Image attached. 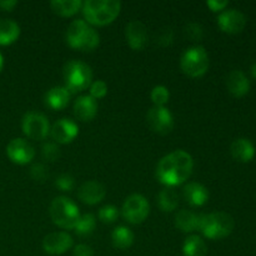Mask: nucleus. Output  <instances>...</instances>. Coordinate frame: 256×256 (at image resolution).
Listing matches in <instances>:
<instances>
[{
	"label": "nucleus",
	"mask_w": 256,
	"mask_h": 256,
	"mask_svg": "<svg viewBox=\"0 0 256 256\" xmlns=\"http://www.w3.org/2000/svg\"><path fill=\"white\" fill-rule=\"evenodd\" d=\"M194 168V160L189 152L175 150L162 158L156 166V178L162 184L172 188L189 179Z\"/></svg>",
	"instance_id": "obj_1"
},
{
	"label": "nucleus",
	"mask_w": 256,
	"mask_h": 256,
	"mask_svg": "<svg viewBox=\"0 0 256 256\" xmlns=\"http://www.w3.org/2000/svg\"><path fill=\"white\" fill-rule=\"evenodd\" d=\"M82 10L88 24L104 26L119 15L122 2L116 0H86L82 2Z\"/></svg>",
	"instance_id": "obj_2"
},
{
	"label": "nucleus",
	"mask_w": 256,
	"mask_h": 256,
	"mask_svg": "<svg viewBox=\"0 0 256 256\" xmlns=\"http://www.w3.org/2000/svg\"><path fill=\"white\" fill-rule=\"evenodd\" d=\"M234 218L224 212L200 214L199 230L208 239L219 240L226 238L234 230Z\"/></svg>",
	"instance_id": "obj_3"
},
{
	"label": "nucleus",
	"mask_w": 256,
	"mask_h": 256,
	"mask_svg": "<svg viewBox=\"0 0 256 256\" xmlns=\"http://www.w3.org/2000/svg\"><path fill=\"white\" fill-rule=\"evenodd\" d=\"M66 42L74 49L90 52L99 45L100 36L96 30L85 20L76 19L68 26Z\"/></svg>",
	"instance_id": "obj_4"
},
{
	"label": "nucleus",
	"mask_w": 256,
	"mask_h": 256,
	"mask_svg": "<svg viewBox=\"0 0 256 256\" xmlns=\"http://www.w3.org/2000/svg\"><path fill=\"white\" fill-rule=\"evenodd\" d=\"M49 212L52 222L62 229H75L80 219L79 208L66 196L55 198L50 204Z\"/></svg>",
	"instance_id": "obj_5"
},
{
	"label": "nucleus",
	"mask_w": 256,
	"mask_h": 256,
	"mask_svg": "<svg viewBox=\"0 0 256 256\" xmlns=\"http://www.w3.org/2000/svg\"><path fill=\"white\" fill-rule=\"evenodd\" d=\"M66 89L70 92H79L90 86L92 80V70L86 62L80 60H70L62 69Z\"/></svg>",
	"instance_id": "obj_6"
},
{
	"label": "nucleus",
	"mask_w": 256,
	"mask_h": 256,
	"mask_svg": "<svg viewBox=\"0 0 256 256\" xmlns=\"http://www.w3.org/2000/svg\"><path fill=\"white\" fill-rule=\"evenodd\" d=\"M180 68L185 74L192 78L204 75L209 68V55L205 48L195 45L185 50L180 59Z\"/></svg>",
	"instance_id": "obj_7"
},
{
	"label": "nucleus",
	"mask_w": 256,
	"mask_h": 256,
	"mask_svg": "<svg viewBox=\"0 0 256 256\" xmlns=\"http://www.w3.org/2000/svg\"><path fill=\"white\" fill-rule=\"evenodd\" d=\"M122 212V216L128 222H130V224H140L149 215V202L142 194H132L125 199Z\"/></svg>",
	"instance_id": "obj_8"
},
{
	"label": "nucleus",
	"mask_w": 256,
	"mask_h": 256,
	"mask_svg": "<svg viewBox=\"0 0 256 256\" xmlns=\"http://www.w3.org/2000/svg\"><path fill=\"white\" fill-rule=\"evenodd\" d=\"M22 132L28 138L34 140H42L50 132L49 120L40 112H29L22 116Z\"/></svg>",
	"instance_id": "obj_9"
},
{
	"label": "nucleus",
	"mask_w": 256,
	"mask_h": 256,
	"mask_svg": "<svg viewBox=\"0 0 256 256\" xmlns=\"http://www.w3.org/2000/svg\"><path fill=\"white\" fill-rule=\"evenodd\" d=\"M149 126L159 134H169L174 128V116L165 106H152L146 114Z\"/></svg>",
	"instance_id": "obj_10"
},
{
	"label": "nucleus",
	"mask_w": 256,
	"mask_h": 256,
	"mask_svg": "<svg viewBox=\"0 0 256 256\" xmlns=\"http://www.w3.org/2000/svg\"><path fill=\"white\" fill-rule=\"evenodd\" d=\"M6 155L12 162L25 165L32 162L35 156V149L29 142L22 138L10 140L6 146Z\"/></svg>",
	"instance_id": "obj_11"
},
{
	"label": "nucleus",
	"mask_w": 256,
	"mask_h": 256,
	"mask_svg": "<svg viewBox=\"0 0 256 256\" xmlns=\"http://www.w3.org/2000/svg\"><path fill=\"white\" fill-rule=\"evenodd\" d=\"M218 25L220 29L229 34L240 32L246 25V16L238 9L222 10L218 16Z\"/></svg>",
	"instance_id": "obj_12"
},
{
	"label": "nucleus",
	"mask_w": 256,
	"mask_h": 256,
	"mask_svg": "<svg viewBox=\"0 0 256 256\" xmlns=\"http://www.w3.org/2000/svg\"><path fill=\"white\" fill-rule=\"evenodd\" d=\"M72 246V238L65 232H50L42 240V249L50 255H62Z\"/></svg>",
	"instance_id": "obj_13"
},
{
	"label": "nucleus",
	"mask_w": 256,
	"mask_h": 256,
	"mask_svg": "<svg viewBox=\"0 0 256 256\" xmlns=\"http://www.w3.org/2000/svg\"><path fill=\"white\" fill-rule=\"evenodd\" d=\"M79 126L72 119H60L54 122L50 129L52 138L59 144H68L76 138Z\"/></svg>",
	"instance_id": "obj_14"
},
{
	"label": "nucleus",
	"mask_w": 256,
	"mask_h": 256,
	"mask_svg": "<svg viewBox=\"0 0 256 256\" xmlns=\"http://www.w3.org/2000/svg\"><path fill=\"white\" fill-rule=\"evenodd\" d=\"M125 36L128 44L132 50H142L148 42V29L139 20H132L126 25Z\"/></svg>",
	"instance_id": "obj_15"
},
{
	"label": "nucleus",
	"mask_w": 256,
	"mask_h": 256,
	"mask_svg": "<svg viewBox=\"0 0 256 256\" xmlns=\"http://www.w3.org/2000/svg\"><path fill=\"white\" fill-rule=\"evenodd\" d=\"M105 194H106V189L104 185L94 180L85 182L84 184L80 185L78 190L79 199L88 205H95L100 202L105 198Z\"/></svg>",
	"instance_id": "obj_16"
},
{
	"label": "nucleus",
	"mask_w": 256,
	"mask_h": 256,
	"mask_svg": "<svg viewBox=\"0 0 256 256\" xmlns=\"http://www.w3.org/2000/svg\"><path fill=\"white\" fill-rule=\"evenodd\" d=\"M226 88L234 96H244L250 90V80L242 70H232L226 76Z\"/></svg>",
	"instance_id": "obj_17"
},
{
	"label": "nucleus",
	"mask_w": 256,
	"mask_h": 256,
	"mask_svg": "<svg viewBox=\"0 0 256 256\" xmlns=\"http://www.w3.org/2000/svg\"><path fill=\"white\" fill-rule=\"evenodd\" d=\"M98 112V102L90 95H82L74 102V114L82 122H90Z\"/></svg>",
	"instance_id": "obj_18"
},
{
	"label": "nucleus",
	"mask_w": 256,
	"mask_h": 256,
	"mask_svg": "<svg viewBox=\"0 0 256 256\" xmlns=\"http://www.w3.org/2000/svg\"><path fill=\"white\" fill-rule=\"evenodd\" d=\"M230 152L238 162H248L255 156V145L248 138H238L230 145Z\"/></svg>",
	"instance_id": "obj_19"
},
{
	"label": "nucleus",
	"mask_w": 256,
	"mask_h": 256,
	"mask_svg": "<svg viewBox=\"0 0 256 256\" xmlns=\"http://www.w3.org/2000/svg\"><path fill=\"white\" fill-rule=\"evenodd\" d=\"M72 92L65 86H54L45 94V104L52 110L64 109L70 102Z\"/></svg>",
	"instance_id": "obj_20"
},
{
	"label": "nucleus",
	"mask_w": 256,
	"mask_h": 256,
	"mask_svg": "<svg viewBox=\"0 0 256 256\" xmlns=\"http://www.w3.org/2000/svg\"><path fill=\"white\" fill-rule=\"evenodd\" d=\"M184 198L192 206H202L209 199V192L200 182H189L184 188Z\"/></svg>",
	"instance_id": "obj_21"
},
{
	"label": "nucleus",
	"mask_w": 256,
	"mask_h": 256,
	"mask_svg": "<svg viewBox=\"0 0 256 256\" xmlns=\"http://www.w3.org/2000/svg\"><path fill=\"white\" fill-rule=\"evenodd\" d=\"M199 218L200 215L190 212V210L182 209L175 216V225L184 232H192L199 230Z\"/></svg>",
	"instance_id": "obj_22"
},
{
	"label": "nucleus",
	"mask_w": 256,
	"mask_h": 256,
	"mask_svg": "<svg viewBox=\"0 0 256 256\" xmlns=\"http://www.w3.org/2000/svg\"><path fill=\"white\" fill-rule=\"evenodd\" d=\"M20 35V26L12 19H0V45H10L16 42Z\"/></svg>",
	"instance_id": "obj_23"
},
{
	"label": "nucleus",
	"mask_w": 256,
	"mask_h": 256,
	"mask_svg": "<svg viewBox=\"0 0 256 256\" xmlns=\"http://www.w3.org/2000/svg\"><path fill=\"white\" fill-rule=\"evenodd\" d=\"M184 256H206L208 246L204 240L198 235H190L185 239L182 245Z\"/></svg>",
	"instance_id": "obj_24"
},
{
	"label": "nucleus",
	"mask_w": 256,
	"mask_h": 256,
	"mask_svg": "<svg viewBox=\"0 0 256 256\" xmlns=\"http://www.w3.org/2000/svg\"><path fill=\"white\" fill-rule=\"evenodd\" d=\"M112 240L116 249L125 250L132 246V242H134V234L129 228L120 225L112 230Z\"/></svg>",
	"instance_id": "obj_25"
},
{
	"label": "nucleus",
	"mask_w": 256,
	"mask_h": 256,
	"mask_svg": "<svg viewBox=\"0 0 256 256\" xmlns=\"http://www.w3.org/2000/svg\"><path fill=\"white\" fill-rule=\"evenodd\" d=\"M50 6L54 12L62 16H72L82 10V0H52Z\"/></svg>",
	"instance_id": "obj_26"
},
{
	"label": "nucleus",
	"mask_w": 256,
	"mask_h": 256,
	"mask_svg": "<svg viewBox=\"0 0 256 256\" xmlns=\"http://www.w3.org/2000/svg\"><path fill=\"white\" fill-rule=\"evenodd\" d=\"M158 202L162 212H172L179 205V195L172 188L166 186L158 195Z\"/></svg>",
	"instance_id": "obj_27"
},
{
	"label": "nucleus",
	"mask_w": 256,
	"mask_h": 256,
	"mask_svg": "<svg viewBox=\"0 0 256 256\" xmlns=\"http://www.w3.org/2000/svg\"><path fill=\"white\" fill-rule=\"evenodd\" d=\"M96 226V219L92 214H84L80 215V219L75 226V232L80 236H88L94 232Z\"/></svg>",
	"instance_id": "obj_28"
},
{
	"label": "nucleus",
	"mask_w": 256,
	"mask_h": 256,
	"mask_svg": "<svg viewBox=\"0 0 256 256\" xmlns=\"http://www.w3.org/2000/svg\"><path fill=\"white\" fill-rule=\"evenodd\" d=\"M150 98H152L155 106H164V105L169 102V89H168L166 86H164V85H156V86L152 88Z\"/></svg>",
	"instance_id": "obj_29"
},
{
	"label": "nucleus",
	"mask_w": 256,
	"mask_h": 256,
	"mask_svg": "<svg viewBox=\"0 0 256 256\" xmlns=\"http://www.w3.org/2000/svg\"><path fill=\"white\" fill-rule=\"evenodd\" d=\"M118 215V209L114 206V205H105V206L100 208L99 210V219L102 220L105 224H112L116 220Z\"/></svg>",
	"instance_id": "obj_30"
},
{
	"label": "nucleus",
	"mask_w": 256,
	"mask_h": 256,
	"mask_svg": "<svg viewBox=\"0 0 256 256\" xmlns=\"http://www.w3.org/2000/svg\"><path fill=\"white\" fill-rule=\"evenodd\" d=\"M90 96L96 99H102L108 94V85L102 80H95L94 82L90 84Z\"/></svg>",
	"instance_id": "obj_31"
},
{
	"label": "nucleus",
	"mask_w": 256,
	"mask_h": 256,
	"mask_svg": "<svg viewBox=\"0 0 256 256\" xmlns=\"http://www.w3.org/2000/svg\"><path fill=\"white\" fill-rule=\"evenodd\" d=\"M42 156L44 159L49 160V162H55L60 158V149L58 145L52 144V142H46L42 145Z\"/></svg>",
	"instance_id": "obj_32"
},
{
	"label": "nucleus",
	"mask_w": 256,
	"mask_h": 256,
	"mask_svg": "<svg viewBox=\"0 0 256 256\" xmlns=\"http://www.w3.org/2000/svg\"><path fill=\"white\" fill-rule=\"evenodd\" d=\"M75 180L70 174H60L55 180V185L59 188L62 192H70L74 188Z\"/></svg>",
	"instance_id": "obj_33"
},
{
	"label": "nucleus",
	"mask_w": 256,
	"mask_h": 256,
	"mask_svg": "<svg viewBox=\"0 0 256 256\" xmlns=\"http://www.w3.org/2000/svg\"><path fill=\"white\" fill-rule=\"evenodd\" d=\"M185 34L192 42H196V40H200L202 38V26L198 22H189V24L185 26Z\"/></svg>",
	"instance_id": "obj_34"
},
{
	"label": "nucleus",
	"mask_w": 256,
	"mask_h": 256,
	"mask_svg": "<svg viewBox=\"0 0 256 256\" xmlns=\"http://www.w3.org/2000/svg\"><path fill=\"white\" fill-rule=\"evenodd\" d=\"M30 175L35 182H42L48 176V172L42 164H34L30 168Z\"/></svg>",
	"instance_id": "obj_35"
},
{
	"label": "nucleus",
	"mask_w": 256,
	"mask_h": 256,
	"mask_svg": "<svg viewBox=\"0 0 256 256\" xmlns=\"http://www.w3.org/2000/svg\"><path fill=\"white\" fill-rule=\"evenodd\" d=\"M172 39H174V34H172V29H162L158 35L156 40L162 46H168V45L172 44Z\"/></svg>",
	"instance_id": "obj_36"
},
{
	"label": "nucleus",
	"mask_w": 256,
	"mask_h": 256,
	"mask_svg": "<svg viewBox=\"0 0 256 256\" xmlns=\"http://www.w3.org/2000/svg\"><path fill=\"white\" fill-rule=\"evenodd\" d=\"M229 2L228 0H209L206 5L212 10V12H222L228 6Z\"/></svg>",
	"instance_id": "obj_37"
},
{
	"label": "nucleus",
	"mask_w": 256,
	"mask_h": 256,
	"mask_svg": "<svg viewBox=\"0 0 256 256\" xmlns=\"http://www.w3.org/2000/svg\"><path fill=\"white\" fill-rule=\"evenodd\" d=\"M74 256H94V252L89 245L79 244L75 246Z\"/></svg>",
	"instance_id": "obj_38"
},
{
	"label": "nucleus",
	"mask_w": 256,
	"mask_h": 256,
	"mask_svg": "<svg viewBox=\"0 0 256 256\" xmlns=\"http://www.w3.org/2000/svg\"><path fill=\"white\" fill-rule=\"evenodd\" d=\"M16 5V0H0V9L5 10V12H12Z\"/></svg>",
	"instance_id": "obj_39"
},
{
	"label": "nucleus",
	"mask_w": 256,
	"mask_h": 256,
	"mask_svg": "<svg viewBox=\"0 0 256 256\" xmlns=\"http://www.w3.org/2000/svg\"><path fill=\"white\" fill-rule=\"evenodd\" d=\"M250 72H252V75L256 79V62L252 65V68H250Z\"/></svg>",
	"instance_id": "obj_40"
},
{
	"label": "nucleus",
	"mask_w": 256,
	"mask_h": 256,
	"mask_svg": "<svg viewBox=\"0 0 256 256\" xmlns=\"http://www.w3.org/2000/svg\"><path fill=\"white\" fill-rule=\"evenodd\" d=\"M2 66H4V58H2V52H0V72H2Z\"/></svg>",
	"instance_id": "obj_41"
}]
</instances>
